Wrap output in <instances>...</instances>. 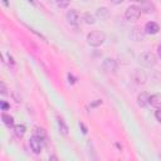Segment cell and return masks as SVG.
Returning a JSON list of instances; mask_svg holds the SVG:
<instances>
[{
	"instance_id": "ba28073f",
	"label": "cell",
	"mask_w": 161,
	"mask_h": 161,
	"mask_svg": "<svg viewBox=\"0 0 161 161\" xmlns=\"http://www.w3.org/2000/svg\"><path fill=\"white\" fill-rule=\"evenodd\" d=\"M158 30H160V26H158V24L155 23V21H148V23H146V25H145V33H146V34L155 35V34L158 33Z\"/></svg>"
},
{
	"instance_id": "5b68a950",
	"label": "cell",
	"mask_w": 161,
	"mask_h": 161,
	"mask_svg": "<svg viewBox=\"0 0 161 161\" xmlns=\"http://www.w3.org/2000/svg\"><path fill=\"white\" fill-rule=\"evenodd\" d=\"M65 18H67V20H68V23H69L70 25L77 26V25L80 23V15H79V13H78L75 9L68 10L67 14H65Z\"/></svg>"
},
{
	"instance_id": "6da1fadb",
	"label": "cell",
	"mask_w": 161,
	"mask_h": 161,
	"mask_svg": "<svg viewBox=\"0 0 161 161\" xmlns=\"http://www.w3.org/2000/svg\"><path fill=\"white\" fill-rule=\"evenodd\" d=\"M106 40V34L101 30H93L87 34V43L91 47H99L104 43Z\"/></svg>"
},
{
	"instance_id": "9c48e42d",
	"label": "cell",
	"mask_w": 161,
	"mask_h": 161,
	"mask_svg": "<svg viewBox=\"0 0 161 161\" xmlns=\"http://www.w3.org/2000/svg\"><path fill=\"white\" fill-rule=\"evenodd\" d=\"M145 31H142V29L141 28H138V26H135L132 30H131V38L133 39V40H136V42H142L143 39H145Z\"/></svg>"
},
{
	"instance_id": "7c38bea8",
	"label": "cell",
	"mask_w": 161,
	"mask_h": 161,
	"mask_svg": "<svg viewBox=\"0 0 161 161\" xmlns=\"http://www.w3.org/2000/svg\"><path fill=\"white\" fill-rule=\"evenodd\" d=\"M1 119H3L4 125H5L6 127H9V128L15 126V125H14V117L10 116V114H8V113H3V114H1Z\"/></svg>"
},
{
	"instance_id": "ffe728a7",
	"label": "cell",
	"mask_w": 161,
	"mask_h": 161,
	"mask_svg": "<svg viewBox=\"0 0 161 161\" xmlns=\"http://www.w3.org/2000/svg\"><path fill=\"white\" fill-rule=\"evenodd\" d=\"M155 118L161 123V108H157V111L155 112Z\"/></svg>"
},
{
	"instance_id": "3957f363",
	"label": "cell",
	"mask_w": 161,
	"mask_h": 161,
	"mask_svg": "<svg viewBox=\"0 0 161 161\" xmlns=\"http://www.w3.org/2000/svg\"><path fill=\"white\" fill-rule=\"evenodd\" d=\"M141 13H142V11H141L140 6H137V5H131V6H128V8L126 9V11H125V18H126L128 21H136V20H138Z\"/></svg>"
},
{
	"instance_id": "d4e9b609",
	"label": "cell",
	"mask_w": 161,
	"mask_h": 161,
	"mask_svg": "<svg viewBox=\"0 0 161 161\" xmlns=\"http://www.w3.org/2000/svg\"><path fill=\"white\" fill-rule=\"evenodd\" d=\"M157 55H158V58H161V44L157 48Z\"/></svg>"
},
{
	"instance_id": "8fae6325",
	"label": "cell",
	"mask_w": 161,
	"mask_h": 161,
	"mask_svg": "<svg viewBox=\"0 0 161 161\" xmlns=\"http://www.w3.org/2000/svg\"><path fill=\"white\" fill-rule=\"evenodd\" d=\"M148 97H150L148 93L141 92V93L137 96V104H138L140 107H146V106H148Z\"/></svg>"
},
{
	"instance_id": "e0dca14e",
	"label": "cell",
	"mask_w": 161,
	"mask_h": 161,
	"mask_svg": "<svg viewBox=\"0 0 161 161\" xmlns=\"http://www.w3.org/2000/svg\"><path fill=\"white\" fill-rule=\"evenodd\" d=\"M34 135H36L38 137H40L44 142H45V138H47V135H45V131L43 130V128H40V127H36L35 128V131H34Z\"/></svg>"
},
{
	"instance_id": "484cf974",
	"label": "cell",
	"mask_w": 161,
	"mask_h": 161,
	"mask_svg": "<svg viewBox=\"0 0 161 161\" xmlns=\"http://www.w3.org/2000/svg\"><path fill=\"white\" fill-rule=\"evenodd\" d=\"M111 1H112L113 4H116V5H118V4H121L123 0H111Z\"/></svg>"
},
{
	"instance_id": "f546056e",
	"label": "cell",
	"mask_w": 161,
	"mask_h": 161,
	"mask_svg": "<svg viewBox=\"0 0 161 161\" xmlns=\"http://www.w3.org/2000/svg\"><path fill=\"white\" fill-rule=\"evenodd\" d=\"M130 1H140V0H130Z\"/></svg>"
},
{
	"instance_id": "9a60e30c",
	"label": "cell",
	"mask_w": 161,
	"mask_h": 161,
	"mask_svg": "<svg viewBox=\"0 0 161 161\" xmlns=\"http://www.w3.org/2000/svg\"><path fill=\"white\" fill-rule=\"evenodd\" d=\"M58 127H59V132L63 136H67L68 135V126L65 125V122L62 118H58Z\"/></svg>"
},
{
	"instance_id": "277c9868",
	"label": "cell",
	"mask_w": 161,
	"mask_h": 161,
	"mask_svg": "<svg viewBox=\"0 0 161 161\" xmlns=\"http://www.w3.org/2000/svg\"><path fill=\"white\" fill-rule=\"evenodd\" d=\"M43 143H44V141L40 137H38L36 135H33L30 137V140H29V146H30V148H31V151L34 153H40L42 152Z\"/></svg>"
},
{
	"instance_id": "d6986e66",
	"label": "cell",
	"mask_w": 161,
	"mask_h": 161,
	"mask_svg": "<svg viewBox=\"0 0 161 161\" xmlns=\"http://www.w3.org/2000/svg\"><path fill=\"white\" fill-rule=\"evenodd\" d=\"M25 26H26V28H28V29H29V30H30V31H31V33H34V34H35V35H36V36H39V38H42V39H43V40H47V39H45V36H44V35H42V34H40V33H38V31H36V30H34V29H33V28H30V26H28V25H25Z\"/></svg>"
},
{
	"instance_id": "83f0119b",
	"label": "cell",
	"mask_w": 161,
	"mask_h": 161,
	"mask_svg": "<svg viewBox=\"0 0 161 161\" xmlns=\"http://www.w3.org/2000/svg\"><path fill=\"white\" fill-rule=\"evenodd\" d=\"M3 3L5 4V6H9V1L8 0H3Z\"/></svg>"
},
{
	"instance_id": "52a82bcc",
	"label": "cell",
	"mask_w": 161,
	"mask_h": 161,
	"mask_svg": "<svg viewBox=\"0 0 161 161\" xmlns=\"http://www.w3.org/2000/svg\"><path fill=\"white\" fill-rule=\"evenodd\" d=\"M140 9L142 13H146V14H151L156 11V8L151 0H140Z\"/></svg>"
},
{
	"instance_id": "30bf717a",
	"label": "cell",
	"mask_w": 161,
	"mask_h": 161,
	"mask_svg": "<svg viewBox=\"0 0 161 161\" xmlns=\"http://www.w3.org/2000/svg\"><path fill=\"white\" fill-rule=\"evenodd\" d=\"M148 104L153 108H161V93H155L148 97Z\"/></svg>"
},
{
	"instance_id": "7a4b0ae2",
	"label": "cell",
	"mask_w": 161,
	"mask_h": 161,
	"mask_svg": "<svg viewBox=\"0 0 161 161\" xmlns=\"http://www.w3.org/2000/svg\"><path fill=\"white\" fill-rule=\"evenodd\" d=\"M138 62H140L141 65H143L146 68H152L157 63V57L152 52H143V53L140 54Z\"/></svg>"
},
{
	"instance_id": "f1b7e54d",
	"label": "cell",
	"mask_w": 161,
	"mask_h": 161,
	"mask_svg": "<svg viewBox=\"0 0 161 161\" xmlns=\"http://www.w3.org/2000/svg\"><path fill=\"white\" fill-rule=\"evenodd\" d=\"M28 1H29L30 4H33V5H34V0H28Z\"/></svg>"
},
{
	"instance_id": "2e32d148",
	"label": "cell",
	"mask_w": 161,
	"mask_h": 161,
	"mask_svg": "<svg viewBox=\"0 0 161 161\" xmlns=\"http://www.w3.org/2000/svg\"><path fill=\"white\" fill-rule=\"evenodd\" d=\"M82 19H83L87 24H94V23H96L94 16H93L92 14H89V13H84V14L82 15Z\"/></svg>"
},
{
	"instance_id": "cb8c5ba5",
	"label": "cell",
	"mask_w": 161,
	"mask_h": 161,
	"mask_svg": "<svg viewBox=\"0 0 161 161\" xmlns=\"http://www.w3.org/2000/svg\"><path fill=\"white\" fill-rule=\"evenodd\" d=\"M68 79H69V83H72V84L75 82V80H74V77H73L72 74H68Z\"/></svg>"
},
{
	"instance_id": "5bb4252c",
	"label": "cell",
	"mask_w": 161,
	"mask_h": 161,
	"mask_svg": "<svg viewBox=\"0 0 161 161\" xmlns=\"http://www.w3.org/2000/svg\"><path fill=\"white\" fill-rule=\"evenodd\" d=\"M26 132V127L24 125H15L14 126V133L18 136V137H23Z\"/></svg>"
},
{
	"instance_id": "4316f807",
	"label": "cell",
	"mask_w": 161,
	"mask_h": 161,
	"mask_svg": "<svg viewBox=\"0 0 161 161\" xmlns=\"http://www.w3.org/2000/svg\"><path fill=\"white\" fill-rule=\"evenodd\" d=\"M49 160H58L57 156H49Z\"/></svg>"
},
{
	"instance_id": "7402d4cb",
	"label": "cell",
	"mask_w": 161,
	"mask_h": 161,
	"mask_svg": "<svg viewBox=\"0 0 161 161\" xmlns=\"http://www.w3.org/2000/svg\"><path fill=\"white\" fill-rule=\"evenodd\" d=\"M8 108H9V104H8L5 101H1V109H3V111H6Z\"/></svg>"
},
{
	"instance_id": "44dd1931",
	"label": "cell",
	"mask_w": 161,
	"mask_h": 161,
	"mask_svg": "<svg viewBox=\"0 0 161 161\" xmlns=\"http://www.w3.org/2000/svg\"><path fill=\"white\" fill-rule=\"evenodd\" d=\"M0 91H1V94H6V87H5L4 82L0 83Z\"/></svg>"
},
{
	"instance_id": "4fadbf2b",
	"label": "cell",
	"mask_w": 161,
	"mask_h": 161,
	"mask_svg": "<svg viewBox=\"0 0 161 161\" xmlns=\"http://www.w3.org/2000/svg\"><path fill=\"white\" fill-rule=\"evenodd\" d=\"M96 16L99 18V19H107L109 16V10L107 8H104V6L98 8L97 11H96Z\"/></svg>"
},
{
	"instance_id": "ac0fdd59",
	"label": "cell",
	"mask_w": 161,
	"mask_h": 161,
	"mask_svg": "<svg viewBox=\"0 0 161 161\" xmlns=\"http://www.w3.org/2000/svg\"><path fill=\"white\" fill-rule=\"evenodd\" d=\"M69 3H70V0H55L57 6L60 8V9H65L69 5Z\"/></svg>"
},
{
	"instance_id": "603a6c76",
	"label": "cell",
	"mask_w": 161,
	"mask_h": 161,
	"mask_svg": "<svg viewBox=\"0 0 161 161\" xmlns=\"http://www.w3.org/2000/svg\"><path fill=\"white\" fill-rule=\"evenodd\" d=\"M79 127H80V128H82V132H83V133H84V135H86V133H87V132H88V130H87V127H86V126H84V123H82V122H79Z\"/></svg>"
},
{
	"instance_id": "8992f818",
	"label": "cell",
	"mask_w": 161,
	"mask_h": 161,
	"mask_svg": "<svg viewBox=\"0 0 161 161\" xmlns=\"http://www.w3.org/2000/svg\"><path fill=\"white\" fill-rule=\"evenodd\" d=\"M102 68L106 73H114L117 70V62L113 58H106L102 63Z\"/></svg>"
}]
</instances>
